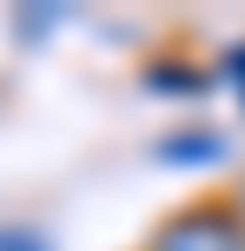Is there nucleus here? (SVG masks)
I'll list each match as a JSON object with an SVG mask.
<instances>
[{"label": "nucleus", "instance_id": "4", "mask_svg": "<svg viewBox=\"0 0 245 251\" xmlns=\"http://www.w3.org/2000/svg\"><path fill=\"white\" fill-rule=\"evenodd\" d=\"M0 251H53L33 225H0Z\"/></svg>", "mask_w": 245, "mask_h": 251}, {"label": "nucleus", "instance_id": "5", "mask_svg": "<svg viewBox=\"0 0 245 251\" xmlns=\"http://www.w3.org/2000/svg\"><path fill=\"white\" fill-rule=\"evenodd\" d=\"M225 79L245 93V47H232V53H225Z\"/></svg>", "mask_w": 245, "mask_h": 251}, {"label": "nucleus", "instance_id": "1", "mask_svg": "<svg viewBox=\"0 0 245 251\" xmlns=\"http://www.w3.org/2000/svg\"><path fill=\"white\" fill-rule=\"evenodd\" d=\"M146 251H245V218L232 205H186V212L159 218Z\"/></svg>", "mask_w": 245, "mask_h": 251}, {"label": "nucleus", "instance_id": "3", "mask_svg": "<svg viewBox=\"0 0 245 251\" xmlns=\"http://www.w3.org/2000/svg\"><path fill=\"white\" fill-rule=\"evenodd\" d=\"M60 20H66V7H33V13H13V33H20V40H40V33H53Z\"/></svg>", "mask_w": 245, "mask_h": 251}, {"label": "nucleus", "instance_id": "2", "mask_svg": "<svg viewBox=\"0 0 245 251\" xmlns=\"http://www.w3.org/2000/svg\"><path fill=\"white\" fill-rule=\"evenodd\" d=\"M159 159H225V139L219 132H172V139H159Z\"/></svg>", "mask_w": 245, "mask_h": 251}]
</instances>
